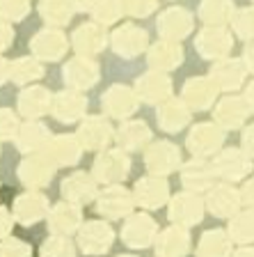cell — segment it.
Returning a JSON list of instances; mask_svg holds the SVG:
<instances>
[{"instance_id":"cell-32","label":"cell","mask_w":254,"mask_h":257,"mask_svg":"<svg viewBox=\"0 0 254 257\" xmlns=\"http://www.w3.org/2000/svg\"><path fill=\"white\" fill-rule=\"evenodd\" d=\"M51 103H53V96L48 94V90H44V87H28V90H23L19 94V110L30 119L42 117L44 112H48Z\"/></svg>"},{"instance_id":"cell-43","label":"cell","mask_w":254,"mask_h":257,"mask_svg":"<svg viewBox=\"0 0 254 257\" xmlns=\"http://www.w3.org/2000/svg\"><path fill=\"white\" fill-rule=\"evenodd\" d=\"M30 12V0H0V19L3 21H21Z\"/></svg>"},{"instance_id":"cell-8","label":"cell","mask_w":254,"mask_h":257,"mask_svg":"<svg viewBox=\"0 0 254 257\" xmlns=\"http://www.w3.org/2000/svg\"><path fill=\"white\" fill-rule=\"evenodd\" d=\"M62 78L71 90H87L99 80V67L92 58L87 55H76L69 62L64 64L62 69Z\"/></svg>"},{"instance_id":"cell-13","label":"cell","mask_w":254,"mask_h":257,"mask_svg":"<svg viewBox=\"0 0 254 257\" xmlns=\"http://www.w3.org/2000/svg\"><path fill=\"white\" fill-rule=\"evenodd\" d=\"M69 48V42H67V35H62L55 28H48V30H42L35 35V39L30 42V51L35 58L39 60H60Z\"/></svg>"},{"instance_id":"cell-10","label":"cell","mask_w":254,"mask_h":257,"mask_svg":"<svg viewBox=\"0 0 254 257\" xmlns=\"http://www.w3.org/2000/svg\"><path fill=\"white\" fill-rule=\"evenodd\" d=\"M138 103H140L138 92H133L126 85H112L106 94L101 96V108L117 119L131 117L135 108H138Z\"/></svg>"},{"instance_id":"cell-16","label":"cell","mask_w":254,"mask_h":257,"mask_svg":"<svg viewBox=\"0 0 254 257\" xmlns=\"http://www.w3.org/2000/svg\"><path fill=\"white\" fill-rule=\"evenodd\" d=\"M201 216H204V202L197 198L195 191L181 193L172 200V207H169V218L174 220L176 225H197L201 223Z\"/></svg>"},{"instance_id":"cell-51","label":"cell","mask_w":254,"mask_h":257,"mask_svg":"<svg viewBox=\"0 0 254 257\" xmlns=\"http://www.w3.org/2000/svg\"><path fill=\"white\" fill-rule=\"evenodd\" d=\"M12 230V214L7 209L0 207V239H5Z\"/></svg>"},{"instance_id":"cell-27","label":"cell","mask_w":254,"mask_h":257,"mask_svg":"<svg viewBox=\"0 0 254 257\" xmlns=\"http://www.w3.org/2000/svg\"><path fill=\"white\" fill-rule=\"evenodd\" d=\"M112 138V126L103 117H87L78 128V140L85 150H103Z\"/></svg>"},{"instance_id":"cell-11","label":"cell","mask_w":254,"mask_h":257,"mask_svg":"<svg viewBox=\"0 0 254 257\" xmlns=\"http://www.w3.org/2000/svg\"><path fill=\"white\" fill-rule=\"evenodd\" d=\"M249 112L252 110H249L245 96L229 94L215 106V110H213V119H215V124H220L224 131H233V128L245 126V119H247Z\"/></svg>"},{"instance_id":"cell-28","label":"cell","mask_w":254,"mask_h":257,"mask_svg":"<svg viewBox=\"0 0 254 257\" xmlns=\"http://www.w3.org/2000/svg\"><path fill=\"white\" fill-rule=\"evenodd\" d=\"M135 198L142 207L147 209H158L165 204V200L169 198V188L163 179L158 177H147V179H140L135 184Z\"/></svg>"},{"instance_id":"cell-39","label":"cell","mask_w":254,"mask_h":257,"mask_svg":"<svg viewBox=\"0 0 254 257\" xmlns=\"http://www.w3.org/2000/svg\"><path fill=\"white\" fill-rule=\"evenodd\" d=\"M117 140L124 150H140L144 143L151 140V131L144 122H126L117 131Z\"/></svg>"},{"instance_id":"cell-44","label":"cell","mask_w":254,"mask_h":257,"mask_svg":"<svg viewBox=\"0 0 254 257\" xmlns=\"http://www.w3.org/2000/svg\"><path fill=\"white\" fill-rule=\"evenodd\" d=\"M42 257H74V246L64 236H53L42 246Z\"/></svg>"},{"instance_id":"cell-45","label":"cell","mask_w":254,"mask_h":257,"mask_svg":"<svg viewBox=\"0 0 254 257\" xmlns=\"http://www.w3.org/2000/svg\"><path fill=\"white\" fill-rule=\"evenodd\" d=\"M0 257H32V250L23 241L5 236L0 241Z\"/></svg>"},{"instance_id":"cell-34","label":"cell","mask_w":254,"mask_h":257,"mask_svg":"<svg viewBox=\"0 0 254 257\" xmlns=\"http://www.w3.org/2000/svg\"><path fill=\"white\" fill-rule=\"evenodd\" d=\"M197 14L206 26H227L236 14V7L233 0H201Z\"/></svg>"},{"instance_id":"cell-31","label":"cell","mask_w":254,"mask_h":257,"mask_svg":"<svg viewBox=\"0 0 254 257\" xmlns=\"http://www.w3.org/2000/svg\"><path fill=\"white\" fill-rule=\"evenodd\" d=\"M233 239L224 230H208L197 243V257H231Z\"/></svg>"},{"instance_id":"cell-57","label":"cell","mask_w":254,"mask_h":257,"mask_svg":"<svg viewBox=\"0 0 254 257\" xmlns=\"http://www.w3.org/2000/svg\"><path fill=\"white\" fill-rule=\"evenodd\" d=\"M122 257H133V255H122Z\"/></svg>"},{"instance_id":"cell-20","label":"cell","mask_w":254,"mask_h":257,"mask_svg":"<svg viewBox=\"0 0 254 257\" xmlns=\"http://www.w3.org/2000/svg\"><path fill=\"white\" fill-rule=\"evenodd\" d=\"M96 209H99V214H103L106 218H122V216H126L133 209V198L126 188L112 184L110 188H106V191L99 195Z\"/></svg>"},{"instance_id":"cell-6","label":"cell","mask_w":254,"mask_h":257,"mask_svg":"<svg viewBox=\"0 0 254 257\" xmlns=\"http://www.w3.org/2000/svg\"><path fill=\"white\" fill-rule=\"evenodd\" d=\"M240 204H243V195H240L238 188L231 186V182L215 184L206 198L208 211L213 216H217V218H231V216H236L240 211Z\"/></svg>"},{"instance_id":"cell-17","label":"cell","mask_w":254,"mask_h":257,"mask_svg":"<svg viewBox=\"0 0 254 257\" xmlns=\"http://www.w3.org/2000/svg\"><path fill=\"white\" fill-rule=\"evenodd\" d=\"M85 110H87V99L78 90L60 92L53 96V103H51V112L60 122H76L85 115Z\"/></svg>"},{"instance_id":"cell-26","label":"cell","mask_w":254,"mask_h":257,"mask_svg":"<svg viewBox=\"0 0 254 257\" xmlns=\"http://www.w3.org/2000/svg\"><path fill=\"white\" fill-rule=\"evenodd\" d=\"M108 44V35L103 32V28L96 23H85L74 32V48L78 51V55H92L101 53Z\"/></svg>"},{"instance_id":"cell-29","label":"cell","mask_w":254,"mask_h":257,"mask_svg":"<svg viewBox=\"0 0 254 257\" xmlns=\"http://www.w3.org/2000/svg\"><path fill=\"white\" fill-rule=\"evenodd\" d=\"M188 248H190V236L179 225L165 230L156 241V255L158 257H183Z\"/></svg>"},{"instance_id":"cell-41","label":"cell","mask_w":254,"mask_h":257,"mask_svg":"<svg viewBox=\"0 0 254 257\" xmlns=\"http://www.w3.org/2000/svg\"><path fill=\"white\" fill-rule=\"evenodd\" d=\"M44 76V67L39 64L37 58H21V60H14L10 67V78L19 85L23 83H30V80H37Z\"/></svg>"},{"instance_id":"cell-52","label":"cell","mask_w":254,"mask_h":257,"mask_svg":"<svg viewBox=\"0 0 254 257\" xmlns=\"http://www.w3.org/2000/svg\"><path fill=\"white\" fill-rule=\"evenodd\" d=\"M243 62L247 67L249 74H254V39L252 42L245 44V51H243Z\"/></svg>"},{"instance_id":"cell-15","label":"cell","mask_w":254,"mask_h":257,"mask_svg":"<svg viewBox=\"0 0 254 257\" xmlns=\"http://www.w3.org/2000/svg\"><path fill=\"white\" fill-rule=\"evenodd\" d=\"M94 175L103 184H119L128 175V159L122 150H108L94 163Z\"/></svg>"},{"instance_id":"cell-33","label":"cell","mask_w":254,"mask_h":257,"mask_svg":"<svg viewBox=\"0 0 254 257\" xmlns=\"http://www.w3.org/2000/svg\"><path fill=\"white\" fill-rule=\"evenodd\" d=\"M48 225L55 234H69L80 225V209L78 204L74 202H60L51 209V218H48Z\"/></svg>"},{"instance_id":"cell-47","label":"cell","mask_w":254,"mask_h":257,"mask_svg":"<svg viewBox=\"0 0 254 257\" xmlns=\"http://www.w3.org/2000/svg\"><path fill=\"white\" fill-rule=\"evenodd\" d=\"M158 0H124V10L131 16H147L156 10Z\"/></svg>"},{"instance_id":"cell-50","label":"cell","mask_w":254,"mask_h":257,"mask_svg":"<svg viewBox=\"0 0 254 257\" xmlns=\"http://www.w3.org/2000/svg\"><path fill=\"white\" fill-rule=\"evenodd\" d=\"M240 195H243V204H247L249 209H254V177L243 184V188H240Z\"/></svg>"},{"instance_id":"cell-53","label":"cell","mask_w":254,"mask_h":257,"mask_svg":"<svg viewBox=\"0 0 254 257\" xmlns=\"http://www.w3.org/2000/svg\"><path fill=\"white\" fill-rule=\"evenodd\" d=\"M10 67H12V64L7 62L5 58H0V85H3V83L10 78Z\"/></svg>"},{"instance_id":"cell-49","label":"cell","mask_w":254,"mask_h":257,"mask_svg":"<svg viewBox=\"0 0 254 257\" xmlns=\"http://www.w3.org/2000/svg\"><path fill=\"white\" fill-rule=\"evenodd\" d=\"M243 150L254 159V124L243 128Z\"/></svg>"},{"instance_id":"cell-12","label":"cell","mask_w":254,"mask_h":257,"mask_svg":"<svg viewBox=\"0 0 254 257\" xmlns=\"http://www.w3.org/2000/svg\"><path fill=\"white\" fill-rule=\"evenodd\" d=\"M147 44H149L147 32L142 28L133 26V23H124L122 28H117L112 32V48H115V53H119L126 60L138 58L147 48Z\"/></svg>"},{"instance_id":"cell-21","label":"cell","mask_w":254,"mask_h":257,"mask_svg":"<svg viewBox=\"0 0 254 257\" xmlns=\"http://www.w3.org/2000/svg\"><path fill=\"white\" fill-rule=\"evenodd\" d=\"M156 117H158V124L163 131H169V134H176L185 124L190 122V108L183 99H165L160 103L158 112H156Z\"/></svg>"},{"instance_id":"cell-56","label":"cell","mask_w":254,"mask_h":257,"mask_svg":"<svg viewBox=\"0 0 254 257\" xmlns=\"http://www.w3.org/2000/svg\"><path fill=\"white\" fill-rule=\"evenodd\" d=\"M231 257H254V248H240V250H236Z\"/></svg>"},{"instance_id":"cell-48","label":"cell","mask_w":254,"mask_h":257,"mask_svg":"<svg viewBox=\"0 0 254 257\" xmlns=\"http://www.w3.org/2000/svg\"><path fill=\"white\" fill-rule=\"evenodd\" d=\"M12 42H14V30H12V26L7 21H0V53L7 51V48L12 46Z\"/></svg>"},{"instance_id":"cell-36","label":"cell","mask_w":254,"mask_h":257,"mask_svg":"<svg viewBox=\"0 0 254 257\" xmlns=\"http://www.w3.org/2000/svg\"><path fill=\"white\" fill-rule=\"evenodd\" d=\"M48 140H51V134L44 124H26V126L19 128L16 134V145L21 152H42L48 147Z\"/></svg>"},{"instance_id":"cell-46","label":"cell","mask_w":254,"mask_h":257,"mask_svg":"<svg viewBox=\"0 0 254 257\" xmlns=\"http://www.w3.org/2000/svg\"><path fill=\"white\" fill-rule=\"evenodd\" d=\"M19 119H16V115L12 110H7V108H0V140H7L12 138V136L19 134Z\"/></svg>"},{"instance_id":"cell-22","label":"cell","mask_w":254,"mask_h":257,"mask_svg":"<svg viewBox=\"0 0 254 257\" xmlns=\"http://www.w3.org/2000/svg\"><path fill=\"white\" fill-rule=\"evenodd\" d=\"M147 168L156 175H167V172L176 170L181 163V154L172 143H156L151 145L144 154Z\"/></svg>"},{"instance_id":"cell-19","label":"cell","mask_w":254,"mask_h":257,"mask_svg":"<svg viewBox=\"0 0 254 257\" xmlns=\"http://www.w3.org/2000/svg\"><path fill=\"white\" fill-rule=\"evenodd\" d=\"M156 236V223L154 218H149L147 214L140 216H131L124 223L122 230V239L124 243H128L131 248H147Z\"/></svg>"},{"instance_id":"cell-54","label":"cell","mask_w":254,"mask_h":257,"mask_svg":"<svg viewBox=\"0 0 254 257\" xmlns=\"http://www.w3.org/2000/svg\"><path fill=\"white\" fill-rule=\"evenodd\" d=\"M245 101H247V106H249V110H252L254 112V80H252V83H249V85L247 87H245Z\"/></svg>"},{"instance_id":"cell-35","label":"cell","mask_w":254,"mask_h":257,"mask_svg":"<svg viewBox=\"0 0 254 257\" xmlns=\"http://www.w3.org/2000/svg\"><path fill=\"white\" fill-rule=\"evenodd\" d=\"M46 152L51 154V159L58 163V166H71L80 159V152H83V143L74 136H58L53 138V143L46 147Z\"/></svg>"},{"instance_id":"cell-18","label":"cell","mask_w":254,"mask_h":257,"mask_svg":"<svg viewBox=\"0 0 254 257\" xmlns=\"http://www.w3.org/2000/svg\"><path fill=\"white\" fill-rule=\"evenodd\" d=\"M215 166L204 161V156H197L190 163H185V168L181 170V179H183L185 188L188 191H204V188H211L215 182Z\"/></svg>"},{"instance_id":"cell-37","label":"cell","mask_w":254,"mask_h":257,"mask_svg":"<svg viewBox=\"0 0 254 257\" xmlns=\"http://www.w3.org/2000/svg\"><path fill=\"white\" fill-rule=\"evenodd\" d=\"M74 5L69 0H42L39 3V14L48 26H67L74 16Z\"/></svg>"},{"instance_id":"cell-42","label":"cell","mask_w":254,"mask_h":257,"mask_svg":"<svg viewBox=\"0 0 254 257\" xmlns=\"http://www.w3.org/2000/svg\"><path fill=\"white\" fill-rule=\"evenodd\" d=\"M231 30L236 37L245 39V42H252L254 39V5L236 10V14L231 19Z\"/></svg>"},{"instance_id":"cell-14","label":"cell","mask_w":254,"mask_h":257,"mask_svg":"<svg viewBox=\"0 0 254 257\" xmlns=\"http://www.w3.org/2000/svg\"><path fill=\"white\" fill-rule=\"evenodd\" d=\"M135 92L147 103H163L165 99H169L172 80H169V76L165 71H147V74H142L138 78Z\"/></svg>"},{"instance_id":"cell-40","label":"cell","mask_w":254,"mask_h":257,"mask_svg":"<svg viewBox=\"0 0 254 257\" xmlns=\"http://www.w3.org/2000/svg\"><path fill=\"white\" fill-rule=\"evenodd\" d=\"M90 14L96 23L110 26L117 19H122L126 14V10H124V0H92Z\"/></svg>"},{"instance_id":"cell-55","label":"cell","mask_w":254,"mask_h":257,"mask_svg":"<svg viewBox=\"0 0 254 257\" xmlns=\"http://www.w3.org/2000/svg\"><path fill=\"white\" fill-rule=\"evenodd\" d=\"M69 3L74 5V10H76V12L90 10V5H92V0H69Z\"/></svg>"},{"instance_id":"cell-3","label":"cell","mask_w":254,"mask_h":257,"mask_svg":"<svg viewBox=\"0 0 254 257\" xmlns=\"http://www.w3.org/2000/svg\"><path fill=\"white\" fill-rule=\"evenodd\" d=\"M224 145V128L215 122H201L195 124L188 136V150L195 156H211L217 154Z\"/></svg>"},{"instance_id":"cell-5","label":"cell","mask_w":254,"mask_h":257,"mask_svg":"<svg viewBox=\"0 0 254 257\" xmlns=\"http://www.w3.org/2000/svg\"><path fill=\"white\" fill-rule=\"evenodd\" d=\"M55 168H58V163L51 159V154L46 150L32 152L30 159H26L19 168V177H21V182L26 186H46L51 182V177H53Z\"/></svg>"},{"instance_id":"cell-1","label":"cell","mask_w":254,"mask_h":257,"mask_svg":"<svg viewBox=\"0 0 254 257\" xmlns=\"http://www.w3.org/2000/svg\"><path fill=\"white\" fill-rule=\"evenodd\" d=\"M195 48L204 60L217 62V60L229 58L233 48V35L224 26H206L204 30L197 32Z\"/></svg>"},{"instance_id":"cell-25","label":"cell","mask_w":254,"mask_h":257,"mask_svg":"<svg viewBox=\"0 0 254 257\" xmlns=\"http://www.w3.org/2000/svg\"><path fill=\"white\" fill-rule=\"evenodd\" d=\"M48 216V200L39 193H23L16 198L14 218L23 225H35L37 220Z\"/></svg>"},{"instance_id":"cell-38","label":"cell","mask_w":254,"mask_h":257,"mask_svg":"<svg viewBox=\"0 0 254 257\" xmlns=\"http://www.w3.org/2000/svg\"><path fill=\"white\" fill-rule=\"evenodd\" d=\"M227 232L233 239V243H243V246L254 243V209L238 211L236 216H231Z\"/></svg>"},{"instance_id":"cell-4","label":"cell","mask_w":254,"mask_h":257,"mask_svg":"<svg viewBox=\"0 0 254 257\" xmlns=\"http://www.w3.org/2000/svg\"><path fill=\"white\" fill-rule=\"evenodd\" d=\"M156 28H158V35L163 39H172V42H181L183 37H188L195 28V19L188 10L183 7H169L163 14L158 16L156 21Z\"/></svg>"},{"instance_id":"cell-7","label":"cell","mask_w":254,"mask_h":257,"mask_svg":"<svg viewBox=\"0 0 254 257\" xmlns=\"http://www.w3.org/2000/svg\"><path fill=\"white\" fill-rule=\"evenodd\" d=\"M247 67H245L243 58L236 60V58H224V60H217L213 64V69L208 71L213 80H215V85L224 92H236L243 87L245 78H247Z\"/></svg>"},{"instance_id":"cell-9","label":"cell","mask_w":254,"mask_h":257,"mask_svg":"<svg viewBox=\"0 0 254 257\" xmlns=\"http://www.w3.org/2000/svg\"><path fill=\"white\" fill-rule=\"evenodd\" d=\"M220 87L211 76H197V78L185 80L183 85V101L188 103L190 110H208L213 101L217 99Z\"/></svg>"},{"instance_id":"cell-30","label":"cell","mask_w":254,"mask_h":257,"mask_svg":"<svg viewBox=\"0 0 254 257\" xmlns=\"http://www.w3.org/2000/svg\"><path fill=\"white\" fill-rule=\"evenodd\" d=\"M62 195L74 204H85L96 195V184L90 175L76 172L62 182Z\"/></svg>"},{"instance_id":"cell-2","label":"cell","mask_w":254,"mask_h":257,"mask_svg":"<svg viewBox=\"0 0 254 257\" xmlns=\"http://www.w3.org/2000/svg\"><path fill=\"white\" fill-rule=\"evenodd\" d=\"M213 166H215L217 177H222L224 182H240L252 172V156L245 150L238 147H227V150H220L213 159Z\"/></svg>"},{"instance_id":"cell-23","label":"cell","mask_w":254,"mask_h":257,"mask_svg":"<svg viewBox=\"0 0 254 257\" xmlns=\"http://www.w3.org/2000/svg\"><path fill=\"white\" fill-rule=\"evenodd\" d=\"M149 64L158 71H172L176 69L181 62H183V48L179 42H172V39H160L158 44L149 48L147 55Z\"/></svg>"},{"instance_id":"cell-24","label":"cell","mask_w":254,"mask_h":257,"mask_svg":"<svg viewBox=\"0 0 254 257\" xmlns=\"http://www.w3.org/2000/svg\"><path fill=\"white\" fill-rule=\"evenodd\" d=\"M78 243L85 252L90 255H99V252H106L112 243V230L110 225L103 223V220H94V223H87L80 230Z\"/></svg>"}]
</instances>
